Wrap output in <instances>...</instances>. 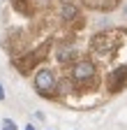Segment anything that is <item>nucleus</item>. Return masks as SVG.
Returning a JSON list of instances; mask_svg holds the SVG:
<instances>
[{"mask_svg": "<svg viewBox=\"0 0 127 130\" xmlns=\"http://www.w3.org/2000/svg\"><path fill=\"white\" fill-rule=\"evenodd\" d=\"M60 16H62V21H74L79 16V12H76L74 5H62L60 7Z\"/></svg>", "mask_w": 127, "mask_h": 130, "instance_id": "nucleus-7", "label": "nucleus"}, {"mask_svg": "<svg viewBox=\"0 0 127 130\" xmlns=\"http://www.w3.org/2000/svg\"><path fill=\"white\" fill-rule=\"evenodd\" d=\"M125 14H127V7H125Z\"/></svg>", "mask_w": 127, "mask_h": 130, "instance_id": "nucleus-13", "label": "nucleus"}, {"mask_svg": "<svg viewBox=\"0 0 127 130\" xmlns=\"http://www.w3.org/2000/svg\"><path fill=\"white\" fill-rule=\"evenodd\" d=\"M58 58H60L62 63H67V60H72V58H74V51H62V49H60V54H58Z\"/></svg>", "mask_w": 127, "mask_h": 130, "instance_id": "nucleus-8", "label": "nucleus"}, {"mask_svg": "<svg viewBox=\"0 0 127 130\" xmlns=\"http://www.w3.org/2000/svg\"><path fill=\"white\" fill-rule=\"evenodd\" d=\"M106 84H109V91H111V93L122 91V88L127 86V65H120L118 70L111 72L109 79H106Z\"/></svg>", "mask_w": 127, "mask_h": 130, "instance_id": "nucleus-4", "label": "nucleus"}, {"mask_svg": "<svg viewBox=\"0 0 127 130\" xmlns=\"http://www.w3.org/2000/svg\"><path fill=\"white\" fill-rule=\"evenodd\" d=\"M35 86H37L39 93L51 95V93H53V86H56V77H53V72H51V70H39V72L35 74Z\"/></svg>", "mask_w": 127, "mask_h": 130, "instance_id": "nucleus-3", "label": "nucleus"}, {"mask_svg": "<svg viewBox=\"0 0 127 130\" xmlns=\"http://www.w3.org/2000/svg\"><path fill=\"white\" fill-rule=\"evenodd\" d=\"M92 49L95 51H106V49H113V35H95V40H92Z\"/></svg>", "mask_w": 127, "mask_h": 130, "instance_id": "nucleus-6", "label": "nucleus"}, {"mask_svg": "<svg viewBox=\"0 0 127 130\" xmlns=\"http://www.w3.org/2000/svg\"><path fill=\"white\" fill-rule=\"evenodd\" d=\"M95 65L90 60H79L74 63V68H72V77L79 81V84H83V81H92L95 79Z\"/></svg>", "mask_w": 127, "mask_h": 130, "instance_id": "nucleus-2", "label": "nucleus"}, {"mask_svg": "<svg viewBox=\"0 0 127 130\" xmlns=\"http://www.w3.org/2000/svg\"><path fill=\"white\" fill-rule=\"evenodd\" d=\"M26 130H35V128H33V125H28V128H26Z\"/></svg>", "mask_w": 127, "mask_h": 130, "instance_id": "nucleus-11", "label": "nucleus"}, {"mask_svg": "<svg viewBox=\"0 0 127 130\" xmlns=\"http://www.w3.org/2000/svg\"><path fill=\"white\" fill-rule=\"evenodd\" d=\"M81 3L90 9H99V12H111V9H116L120 0H81Z\"/></svg>", "mask_w": 127, "mask_h": 130, "instance_id": "nucleus-5", "label": "nucleus"}, {"mask_svg": "<svg viewBox=\"0 0 127 130\" xmlns=\"http://www.w3.org/2000/svg\"><path fill=\"white\" fill-rule=\"evenodd\" d=\"M42 58H46V46L35 49V51H30V54H28V56H23V58H14V65L19 68V72L28 74V72L33 70L39 60H42Z\"/></svg>", "mask_w": 127, "mask_h": 130, "instance_id": "nucleus-1", "label": "nucleus"}, {"mask_svg": "<svg viewBox=\"0 0 127 130\" xmlns=\"http://www.w3.org/2000/svg\"><path fill=\"white\" fill-rule=\"evenodd\" d=\"M0 100H5V88H3V84H0Z\"/></svg>", "mask_w": 127, "mask_h": 130, "instance_id": "nucleus-10", "label": "nucleus"}, {"mask_svg": "<svg viewBox=\"0 0 127 130\" xmlns=\"http://www.w3.org/2000/svg\"><path fill=\"white\" fill-rule=\"evenodd\" d=\"M3 130H16V123H14L12 119H5L3 121Z\"/></svg>", "mask_w": 127, "mask_h": 130, "instance_id": "nucleus-9", "label": "nucleus"}, {"mask_svg": "<svg viewBox=\"0 0 127 130\" xmlns=\"http://www.w3.org/2000/svg\"><path fill=\"white\" fill-rule=\"evenodd\" d=\"M39 3H49V0H39Z\"/></svg>", "mask_w": 127, "mask_h": 130, "instance_id": "nucleus-12", "label": "nucleus"}]
</instances>
